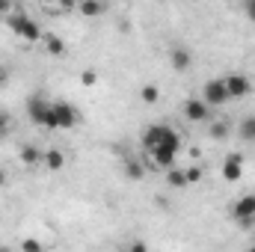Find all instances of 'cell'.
<instances>
[{
  "mask_svg": "<svg viewBox=\"0 0 255 252\" xmlns=\"http://www.w3.org/2000/svg\"><path fill=\"white\" fill-rule=\"evenodd\" d=\"M154 145H169L175 151H181V133L169 125H148L142 130V148H154Z\"/></svg>",
  "mask_w": 255,
  "mask_h": 252,
  "instance_id": "obj_1",
  "label": "cell"
},
{
  "mask_svg": "<svg viewBox=\"0 0 255 252\" xmlns=\"http://www.w3.org/2000/svg\"><path fill=\"white\" fill-rule=\"evenodd\" d=\"M6 27L18 36V39H24V42H42V27L30 18V15H24V12H9L6 15Z\"/></svg>",
  "mask_w": 255,
  "mask_h": 252,
  "instance_id": "obj_2",
  "label": "cell"
},
{
  "mask_svg": "<svg viewBox=\"0 0 255 252\" xmlns=\"http://www.w3.org/2000/svg\"><path fill=\"white\" fill-rule=\"evenodd\" d=\"M77 119H80V113H77L68 101H51L45 127H51V130H65V127L77 125Z\"/></svg>",
  "mask_w": 255,
  "mask_h": 252,
  "instance_id": "obj_3",
  "label": "cell"
},
{
  "mask_svg": "<svg viewBox=\"0 0 255 252\" xmlns=\"http://www.w3.org/2000/svg\"><path fill=\"white\" fill-rule=\"evenodd\" d=\"M232 220L241 229H253L255 226V193H247V196L232 202Z\"/></svg>",
  "mask_w": 255,
  "mask_h": 252,
  "instance_id": "obj_4",
  "label": "cell"
},
{
  "mask_svg": "<svg viewBox=\"0 0 255 252\" xmlns=\"http://www.w3.org/2000/svg\"><path fill=\"white\" fill-rule=\"evenodd\" d=\"M202 98H205V104H208V107H223V104H229V101H232V95H229V89H226L223 77L208 80V83L202 86Z\"/></svg>",
  "mask_w": 255,
  "mask_h": 252,
  "instance_id": "obj_5",
  "label": "cell"
},
{
  "mask_svg": "<svg viewBox=\"0 0 255 252\" xmlns=\"http://www.w3.org/2000/svg\"><path fill=\"white\" fill-rule=\"evenodd\" d=\"M223 83H226V89H229L232 98H247V95L253 92V83H250V77H244V74H226Z\"/></svg>",
  "mask_w": 255,
  "mask_h": 252,
  "instance_id": "obj_6",
  "label": "cell"
},
{
  "mask_svg": "<svg viewBox=\"0 0 255 252\" xmlns=\"http://www.w3.org/2000/svg\"><path fill=\"white\" fill-rule=\"evenodd\" d=\"M211 110H214V107H208L205 98H190V101H184V116H187V122H208V119H211Z\"/></svg>",
  "mask_w": 255,
  "mask_h": 252,
  "instance_id": "obj_7",
  "label": "cell"
},
{
  "mask_svg": "<svg viewBox=\"0 0 255 252\" xmlns=\"http://www.w3.org/2000/svg\"><path fill=\"white\" fill-rule=\"evenodd\" d=\"M48 107H51V101H45L42 95L30 98V101H27V116H30V122H33V125H42V127H45V119H48Z\"/></svg>",
  "mask_w": 255,
  "mask_h": 252,
  "instance_id": "obj_8",
  "label": "cell"
},
{
  "mask_svg": "<svg viewBox=\"0 0 255 252\" xmlns=\"http://www.w3.org/2000/svg\"><path fill=\"white\" fill-rule=\"evenodd\" d=\"M223 178H226V181H241V178H244V157H241L238 151L223 160Z\"/></svg>",
  "mask_w": 255,
  "mask_h": 252,
  "instance_id": "obj_9",
  "label": "cell"
},
{
  "mask_svg": "<svg viewBox=\"0 0 255 252\" xmlns=\"http://www.w3.org/2000/svg\"><path fill=\"white\" fill-rule=\"evenodd\" d=\"M169 65L175 68V71H187L193 65V54L187 48H181V45H175L172 51H169Z\"/></svg>",
  "mask_w": 255,
  "mask_h": 252,
  "instance_id": "obj_10",
  "label": "cell"
},
{
  "mask_svg": "<svg viewBox=\"0 0 255 252\" xmlns=\"http://www.w3.org/2000/svg\"><path fill=\"white\" fill-rule=\"evenodd\" d=\"M18 157H21V163L24 166H39V163H45V151L39 148V145H21V151H18Z\"/></svg>",
  "mask_w": 255,
  "mask_h": 252,
  "instance_id": "obj_11",
  "label": "cell"
},
{
  "mask_svg": "<svg viewBox=\"0 0 255 252\" xmlns=\"http://www.w3.org/2000/svg\"><path fill=\"white\" fill-rule=\"evenodd\" d=\"M77 12H80L83 18H98V15L107 12V3H104V0H80V3H77Z\"/></svg>",
  "mask_w": 255,
  "mask_h": 252,
  "instance_id": "obj_12",
  "label": "cell"
},
{
  "mask_svg": "<svg viewBox=\"0 0 255 252\" xmlns=\"http://www.w3.org/2000/svg\"><path fill=\"white\" fill-rule=\"evenodd\" d=\"M42 48H45V54H51V57H63L65 54V42L60 36H54V33H45V36H42Z\"/></svg>",
  "mask_w": 255,
  "mask_h": 252,
  "instance_id": "obj_13",
  "label": "cell"
},
{
  "mask_svg": "<svg viewBox=\"0 0 255 252\" xmlns=\"http://www.w3.org/2000/svg\"><path fill=\"white\" fill-rule=\"evenodd\" d=\"M166 184H169V187L184 190L190 181H187V172H184V169H175V166H169V169H166Z\"/></svg>",
  "mask_w": 255,
  "mask_h": 252,
  "instance_id": "obj_14",
  "label": "cell"
},
{
  "mask_svg": "<svg viewBox=\"0 0 255 252\" xmlns=\"http://www.w3.org/2000/svg\"><path fill=\"white\" fill-rule=\"evenodd\" d=\"M238 136L244 142H255V116H244L238 125Z\"/></svg>",
  "mask_w": 255,
  "mask_h": 252,
  "instance_id": "obj_15",
  "label": "cell"
},
{
  "mask_svg": "<svg viewBox=\"0 0 255 252\" xmlns=\"http://www.w3.org/2000/svg\"><path fill=\"white\" fill-rule=\"evenodd\" d=\"M45 166H48L51 172L63 169V166H65V154L60 151V148H48V151H45Z\"/></svg>",
  "mask_w": 255,
  "mask_h": 252,
  "instance_id": "obj_16",
  "label": "cell"
},
{
  "mask_svg": "<svg viewBox=\"0 0 255 252\" xmlns=\"http://www.w3.org/2000/svg\"><path fill=\"white\" fill-rule=\"evenodd\" d=\"M142 172H145V166H142L139 160H133V157H130V160L125 163V175L130 178V181H139V178H142Z\"/></svg>",
  "mask_w": 255,
  "mask_h": 252,
  "instance_id": "obj_17",
  "label": "cell"
},
{
  "mask_svg": "<svg viewBox=\"0 0 255 252\" xmlns=\"http://www.w3.org/2000/svg\"><path fill=\"white\" fill-rule=\"evenodd\" d=\"M139 98H142L145 104H157V101H160V89L151 86V83H145V86L139 89Z\"/></svg>",
  "mask_w": 255,
  "mask_h": 252,
  "instance_id": "obj_18",
  "label": "cell"
},
{
  "mask_svg": "<svg viewBox=\"0 0 255 252\" xmlns=\"http://www.w3.org/2000/svg\"><path fill=\"white\" fill-rule=\"evenodd\" d=\"M51 12H68V9H74L77 6V0H42Z\"/></svg>",
  "mask_w": 255,
  "mask_h": 252,
  "instance_id": "obj_19",
  "label": "cell"
},
{
  "mask_svg": "<svg viewBox=\"0 0 255 252\" xmlns=\"http://www.w3.org/2000/svg\"><path fill=\"white\" fill-rule=\"evenodd\" d=\"M229 130H232L229 122H214V125H211V139H226Z\"/></svg>",
  "mask_w": 255,
  "mask_h": 252,
  "instance_id": "obj_20",
  "label": "cell"
},
{
  "mask_svg": "<svg viewBox=\"0 0 255 252\" xmlns=\"http://www.w3.org/2000/svg\"><path fill=\"white\" fill-rule=\"evenodd\" d=\"M21 250H24V252H39V250H42V244H39V241H33V238H27V241H21Z\"/></svg>",
  "mask_w": 255,
  "mask_h": 252,
  "instance_id": "obj_21",
  "label": "cell"
},
{
  "mask_svg": "<svg viewBox=\"0 0 255 252\" xmlns=\"http://www.w3.org/2000/svg\"><path fill=\"white\" fill-rule=\"evenodd\" d=\"M184 172H187V181H190V184H196V181H202V169H199V166H187Z\"/></svg>",
  "mask_w": 255,
  "mask_h": 252,
  "instance_id": "obj_22",
  "label": "cell"
},
{
  "mask_svg": "<svg viewBox=\"0 0 255 252\" xmlns=\"http://www.w3.org/2000/svg\"><path fill=\"white\" fill-rule=\"evenodd\" d=\"M244 15L255 24V0H244Z\"/></svg>",
  "mask_w": 255,
  "mask_h": 252,
  "instance_id": "obj_23",
  "label": "cell"
},
{
  "mask_svg": "<svg viewBox=\"0 0 255 252\" xmlns=\"http://www.w3.org/2000/svg\"><path fill=\"white\" fill-rule=\"evenodd\" d=\"M95 80H98V74H95V71H83V74H80V83H83V86H92Z\"/></svg>",
  "mask_w": 255,
  "mask_h": 252,
  "instance_id": "obj_24",
  "label": "cell"
},
{
  "mask_svg": "<svg viewBox=\"0 0 255 252\" xmlns=\"http://www.w3.org/2000/svg\"><path fill=\"white\" fill-rule=\"evenodd\" d=\"M12 3L15 0H0V15H9L12 12Z\"/></svg>",
  "mask_w": 255,
  "mask_h": 252,
  "instance_id": "obj_25",
  "label": "cell"
},
{
  "mask_svg": "<svg viewBox=\"0 0 255 252\" xmlns=\"http://www.w3.org/2000/svg\"><path fill=\"white\" fill-rule=\"evenodd\" d=\"M6 127H9V116H6V113H0V136L6 133Z\"/></svg>",
  "mask_w": 255,
  "mask_h": 252,
  "instance_id": "obj_26",
  "label": "cell"
},
{
  "mask_svg": "<svg viewBox=\"0 0 255 252\" xmlns=\"http://www.w3.org/2000/svg\"><path fill=\"white\" fill-rule=\"evenodd\" d=\"M6 181H9V178H6V172H3V169H0V187H3V184H6Z\"/></svg>",
  "mask_w": 255,
  "mask_h": 252,
  "instance_id": "obj_27",
  "label": "cell"
},
{
  "mask_svg": "<svg viewBox=\"0 0 255 252\" xmlns=\"http://www.w3.org/2000/svg\"><path fill=\"white\" fill-rule=\"evenodd\" d=\"M3 80H6V74H3V71H0V86H3Z\"/></svg>",
  "mask_w": 255,
  "mask_h": 252,
  "instance_id": "obj_28",
  "label": "cell"
}]
</instances>
